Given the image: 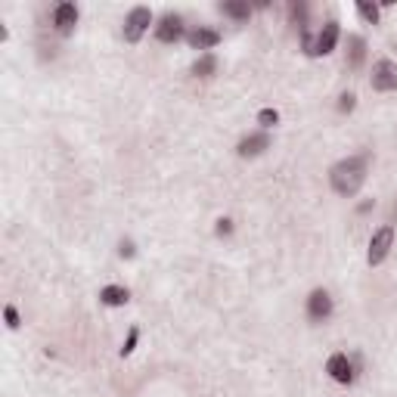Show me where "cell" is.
Wrapping results in <instances>:
<instances>
[{
    "label": "cell",
    "instance_id": "obj_1",
    "mask_svg": "<svg viewBox=\"0 0 397 397\" xmlns=\"http://www.w3.org/2000/svg\"><path fill=\"white\" fill-rule=\"evenodd\" d=\"M366 155H351V159H341L338 165L329 171V180H332V190L338 196H354V192L363 186L366 180Z\"/></svg>",
    "mask_w": 397,
    "mask_h": 397
},
{
    "label": "cell",
    "instance_id": "obj_2",
    "mask_svg": "<svg viewBox=\"0 0 397 397\" xmlns=\"http://www.w3.org/2000/svg\"><path fill=\"white\" fill-rule=\"evenodd\" d=\"M301 43L307 50V56H329L338 43V22H326L316 34H310L307 28L301 31Z\"/></svg>",
    "mask_w": 397,
    "mask_h": 397
},
{
    "label": "cell",
    "instance_id": "obj_3",
    "mask_svg": "<svg viewBox=\"0 0 397 397\" xmlns=\"http://www.w3.org/2000/svg\"><path fill=\"white\" fill-rule=\"evenodd\" d=\"M149 25H152V12H149V6H134V10L128 12V19H124V41L136 43L143 34H146Z\"/></svg>",
    "mask_w": 397,
    "mask_h": 397
},
{
    "label": "cell",
    "instance_id": "obj_4",
    "mask_svg": "<svg viewBox=\"0 0 397 397\" xmlns=\"http://www.w3.org/2000/svg\"><path fill=\"white\" fill-rule=\"evenodd\" d=\"M391 245H394V227H382L372 233L369 239V252H366V261H369V267H378L385 258H388Z\"/></svg>",
    "mask_w": 397,
    "mask_h": 397
},
{
    "label": "cell",
    "instance_id": "obj_5",
    "mask_svg": "<svg viewBox=\"0 0 397 397\" xmlns=\"http://www.w3.org/2000/svg\"><path fill=\"white\" fill-rule=\"evenodd\" d=\"M372 90L378 93H391L397 90V62L391 59H378L376 65H372V78H369Z\"/></svg>",
    "mask_w": 397,
    "mask_h": 397
},
{
    "label": "cell",
    "instance_id": "obj_6",
    "mask_svg": "<svg viewBox=\"0 0 397 397\" xmlns=\"http://www.w3.org/2000/svg\"><path fill=\"white\" fill-rule=\"evenodd\" d=\"M307 316L314 323H323V320H329V316H332V298H329L326 289L310 292V298H307Z\"/></svg>",
    "mask_w": 397,
    "mask_h": 397
},
{
    "label": "cell",
    "instance_id": "obj_7",
    "mask_svg": "<svg viewBox=\"0 0 397 397\" xmlns=\"http://www.w3.org/2000/svg\"><path fill=\"white\" fill-rule=\"evenodd\" d=\"M155 37H159L161 43H177L180 37H183V19L167 12V16L155 25Z\"/></svg>",
    "mask_w": 397,
    "mask_h": 397
},
{
    "label": "cell",
    "instance_id": "obj_8",
    "mask_svg": "<svg viewBox=\"0 0 397 397\" xmlns=\"http://www.w3.org/2000/svg\"><path fill=\"white\" fill-rule=\"evenodd\" d=\"M326 372L338 385H351L354 382V366H351V360H347V354H332L329 363H326Z\"/></svg>",
    "mask_w": 397,
    "mask_h": 397
},
{
    "label": "cell",
    "instance_id": "obj_9",
    "mask_svg": "<svg viewBox=\"0 0 397 397\" xmlns=\"http://www.w3.org/2000/svg\"><path fill=\"white\" fill-rule=\"evenodd\" d=\"M53 25H56L59 34H68V31L78 25V6H74V3H59L53 10Z\"/></svg>",
    "mask_w": 397,
    "mask_h": 397
},
{
    "label": "cell",
    "instance_id": "obj_10",
    "mask_svg": "<svg viewBox=\"0 0 397 397\" xmlns=\"http://www.w3.org/2000/svg\"><path fill=\"white\" fill-rule=\"evenodd\" d=\"M267 146H270V136H267V134H252V136H245V140H239L236 152H239L242 159H254V155H261Z\"/></svg>",
    "mask_w": 397,
    "mask_h": 397
},
{
    "label": "cell",
    "instance_id": "obj_11",
    "mask_svg": "<svg viewBox=\"0 0 397 397\" xmlns=\"http://www.w3.org/2000/svg\"><path fill=\"white\" fill-rule=\"evenodd\" d=\"M186 41H190L192 50H211V47H217V43H221V34H217V31H211V28H192L190 34H186Z\"/></svg>",
    "mask_w": 397,
    "mask_h": 397
},
{
    "label": "cell",
    "instance_id": "obj_12",
    "mask_svg": "<svg viewBox=\"0 0 397 397\" xmlns=\"http://www.w3.org/2000/svg\"><path fill=\"white\" fill-rule=\"evenodd\" d=\"M130 298V292L124 289V285H105L103 292H99V301L105 304V307H124Z\"/></svg>",
    "mask_w": 397,
    "mask_h": 397
},
{
    "label": "cell",
    "instance_id": "obj_13",
    "mask_svg": "<svg viewBox=\"0 0 397 397\" xmlns=\"http://www.w3.org/2000/svg\"><path fill=\"white\" fill-rule=\"evenodd\" d=\"M217 10H221L223 16H230V19H248V16H252V6L239 3V0H227V3H221Z\"/></svg>",
    "mask_w": 397,
    "mask_h": 397
},
{
    "label": "cell",
    "instance_id": "obj_14",
    "mask_svg": "<svg viewBox=\"0 0 397 397\" xmlns=\"http://www.w3.org/2000/svg\"><path fill=\"white\" fill-rule=\"evenodd\" d=\"M214 68H217V59L211 53H205L202 59L192 65V74H196V78H211V74H214Z\"/></svg>",
    "mask_w": 397,
    "mask_h": 397
},
{
    "label": "cell",
    "instance_id": "obj_15",
    "mask_svg": "<svg viewBox=\"0 0 397 397\" xmlns=\"http://www.w3.org/2000/svg\"><path fill=\"white\" fill-rule=\"evenodd\" d=\"M347 47H351V59H347V65H351V68H357L360 62H363V47H366V43H363V37L351 34V37H347Z\"/></svg>",
    "mask_w": 397,
    "mask_h": 397
},
{
    "label": "cell",
    "instance_id": "obj_16",
    "mask_svg": "<svg viewBox=\"0 0 397 397\" xmlns=\"http://www.w3.org/2000/svg\"><path fill=\"white\" fill-rule=\"evenodd\" d=\"M258 124H261V128H276V124H279V112L276 109H261L258 112Z\"/></svg>",
    "mask_w": 397,
    "mask_h": 397
},
{
    "label": "cell",
    "instance_id": "obj_17",
    "mask_svg": "<svg viewBox=\"0 0 397 397\" xmlns=\"http://www.w3.org/2000/svg\"><path fill=\"white\" fill-rule=\"evenodd\" d=\"M357 12H360V16H363L369 25H376V22H378V6L366 3V0H360V3H357Z\"/></svg>",
    "mask_w": 397,
    "mask_h": 397
},
{
    "label": "cell",
    "instance_id": "obj_18",
    "mask_svg": "<svg viewBox=\"0 0 397 397\" xmlns=\"http://www.w3.org/2000/svg\"><path fill=\"white\" fill-rule=\"evenodd\" d=\"M289 12H292V22L301 25V31L307 28V6H304V3H292Z\"/></svg>",
    "mask_w": 397,
    "mask_h": 397
},
{
    "label": "cell",
    "instance_id": "obj_19",
    "mask_svg": "<svg viewBox=\"0 0 397 397\" xmlns=\"http://www.w3.org/2000/svg\"><path fill=\"white\" fill-rule=\"evenodd\" d=\"M136 338H140V329H130V332H128V341L121 345V357H128V354L134 351V347H136Z\"/></svg>",
    "mask_w": 397,
    "mask_h": 397
},
{
    "label": "cell",
    "instance_id": "obj_20",
    "mask_svg": "<svg viewBox=\"0 0 397 397\" xmlns=\"http://www.w3.org/2000/svg\"><path fill=\"white\" fill-rule=\"evenodd\" d=\"M3 316H6V326H10V329H19V310L12 307V304H6V307H3Z\"/></svg>",
    "mask_w": 397,
    "mask_h": 397
},
{
    "label": "cell",
    "instance_id": "obj_21",
    "mask_svg": "<svg viewBox=\"0 0 397 397\" xmlns=\"http://www.w3.org/2000/svg\"><path fill=\"white\" fill-rule=\"evenodd\" d=\"M354 99H357L354 93H341V96H338V112H351L354 109Z\"/></svg>",
    "mask_w": 397,
    "mask_h": 397
},
{
    "label": "cell",
    "instance_id": "obj_22",
    "mask_svg": "<svg viewBox=\"0 0 397 397\" xmlns=\"http://www.w3.org/2000/svg\"><path fill=\"white\" fill-rule=\"evenodd\" d=\"M214 230H217V236H230V233H233V221H230V217H221Z\"/></svg>",
    "mask_w": 397,
    "mask_h": 397
},
{
    "label": "cell",
    "instance_id": "obj_23",
    "mask_svg": "<svg viewBox=\"0 0 397 397\" xmlns=\"http://www.w3.org/2000/svg\"><path fill=\"white\" fill-rule=\"evenodd\" d=\"M118 254H121V258H134V254H136L134 242H130V239H124L121 245H118Z\"/></svg>",
    "mask_w": 397,
    "mask_h": 397
}]
</instances>
